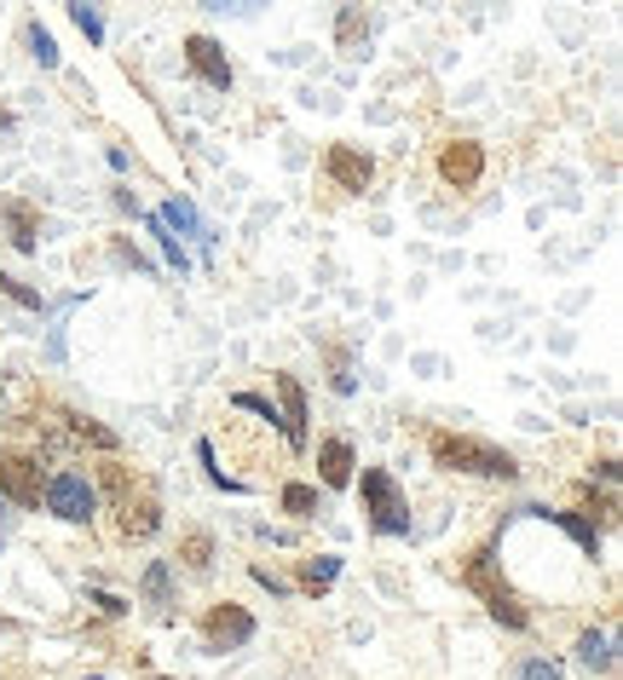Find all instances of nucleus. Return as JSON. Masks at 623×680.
I'll list each match as a JSON object with an SVG mask.
<instances>
[{"instance_id": "obj_1", "label": "nucleus", "mask_w": 623, "mask_h": 680, "mask_svg": "<svg viewBox=\"0 0 623 680\" xmlns=\"http://www.w3.org/2000/svg\"><path fill=\"white\" fill-rule=\"evenodd\" d=\"M433 462L451 467V473H479V478H514V456L486 445V438H468V433H433Z\"/></svg>"}, {"instance_id": "obj_2", "label": "nucleus", "mask_w": 623, "mask_h": 680, "mask_svg": "<svg viewBox=\"0 0 623 680\" xmlns=\"http://www.w3.org/2000/svg\"><path fill=\"white\" fill-rule=\"evenodd\" d=\"M462 583H468L479 599H486L496 623H508V629H526V623H531V611L519 606V594H514L508 583H496V559H491V548H479L468 566H462Z\"/></svg>"}, {"instance_id": "obj_3", "label": "nucleus", "mask_w": 623, "mask_h": 680, "mask_svg": "<svg viewBox=\"0 0 623 680\" xmlns=\"http://www.w3.org/2000/svg\"><path fill=\"white\" fill-rule=\"evenodd\" d=\"M364 502H370V531L375 536H405L410 531V508H405V496H398L393 473H381V467L364 473Z\"/></svg>"}, {"instance_id": "obj_4", "label": "nucleus", "mask_w": 623, "mask_h": 680, "mask_svg": "<svg viewBox=\"0 0 623 680\" xmlns=\"http://www.w3.org/2000/svg\"><path fill=\"white\" fill-rule=\"evenodd\" d=\"M41 496H47V513L70 519V525L93 519V508H98V490L87 485V473H52L41 485Z\"/></svg>"}, {"instance_id": "obj_5", "label": "nucleus", "mask_w": 623, "mask_h": 680, "mask_svg": "<svg viewBox=\"0 0 623 680\" xmlns=\"http://www.w3.org/2000/svg\"><path fill=\"white\" fill-rule=\"evenodd\" d=\"M0 496L17 508H41V462L24 450H0Z\"/></svg>"}, {"instance_id": "obj_6", "label": "nucleus", "mask_w": 623, "mask_h": 680, "mask_svg": "<svg viewBox=\"0 0 623 680\" xmlns=\"http://www.w3.org/2000/svg\"><path fill=\"white\" fill-rule=\"evenodd\" d=\"M203 640H208V652H237V646H249V640H254V617L226 599V606H214L203 617Z\"/></svg>"}, {"instance_id": "obj_7", "label": "nucleus", "mask_w": 623, "mask_h": 680, "mask_svg": "<svg viewBox=\"0 0 623 680\" xmlns=\"http://www.w3.org/2000/svg\"><path fill=\"white\" fill-rule=\"evenodd\" d=\"M439 173H445V185L468 191V185H479V173H486V150H479L474 138H456V145L439 150Z\"/></svg>"}, {"instance_id": "obj_8", "label": "nucleus", "mask_w": 623, "mask_h": 680, "mask_svg": "<svg viewBox=\"0 0 623 680\" xmlns=\"http://www.w3.org/2000/svg\"><path fill=\"white\" fill-rule=\"evenodd\" d=\"M185 58H191V70L203 75V82L214 87V93H231V64H226V52H219V41H208V35H191L185 41Z\"/></svg>"}, {"instance_id": "obj_9", "label": "nucleus", "mask_w": 623, "mask_h": 680, "mask_svg": "<svg viewBox=\"0 0 623 680\" xmlns=\"http://www.w3.org/2000/svg\"><path fill=\"white\" fill-rule=\"evenodd\" d=\"M324 168H330V179L340 191H370V179H375V162L364 150H352V145H330Z\"/></svg>"}, {"instance_id": "obj_10", "label": "nucleus", "mask_w": 623, "mask_h": 680, "mask_svg": "<svg viewBox=\"0 0 623 680\" xmlns=\"http://www.w3.org/2000/svg\"><path fill=\"white\" fill-rule=\"evenodd\" d=\"M526 513H537V519H549V525H560V531H566V536H577V548L583 554H600V525H595V519H583V513H566V508H526Z\"/></svg>"}, {"instance_id": "obj_11", "label": "nucleus", "mask_w": 623, "mask_h": 680, "mask_svg": "<svg viewBox=\"0 0 623 680\" xmlns=\"http://www.w3.org/2000/svg\"><path fill=\"white\" fill-rule=\"evenodd\" d=\"M277 392H284V433L295 450H307V392H300L295 375H277Z\"/></svg>"}, {"instance_id": "obj_12", "label": "nucleus", "mask_w": 623, "mask_h": 680, "mask_svg": "<svg viewBox=\"0 0 623 680\" xmlns=\"http://www.w3.org/2000/svg\"><path fill=\"white\" fill-rule=\"evenodd\" d=\"M318 467H324V485H330V490H347V485H352V445H347V438H324Z\"/></svg>"}, {"instance_id": "obj_13", "label": "nucleus", "mask_w": 623, "mask_h": 680, "mask_svg": "<svg viewBox=\"0 0 623 680\" xmlns=\"http://www.w3.org/2000/svg\"><path fill=\"white\" fill-rule=\"evenodd\" d=\"M156 525H163V508H156L151 496H139V502L128 496V502H122V536H128V543H145V536H156Z\"/></svg>"}, {"instance_id": "obj_14", "label": "nucleus", "mask_w": 623, "mask_h": 680, "mask_svg": "<svg viewBox=\"0 0 623 680\" xmlns=\"http://www.w3.org/2000/svg\"><path fill=\"white\" fill-rule=\"evenodd\" d=\"M0 219H7V231H12V248H35V208L29 203H17V196H7L0 203Z\"/></svg>"}, {"instance_id": "obj_15", "label": "nucleus", "mask_w": 623, "mask_h": 680, "mask_svg": "<svg viewBox=\"0 0 623 680\" xmlns=\"http://www.w3.org/2000/svg\"><path fill=\"white\" fill-rule=\"evenodd\" d=\"M145 606L151 611L173 606V566H168V559H151V566H145Z\"/></svg>"}, {"instance_id": "obj_16", "label": "nucleus", "mask_w": 623, "mask_h": 680, "mask_svg": "<svg viewBox=\"0 0 623 680\" xmlns=\"http://www.w3.org/2000/svg\"><path fill=\"white\" fill-rule=\"evenodd\" d=\"M335 576H340V559H335V554H318V559H307V566H300V588H307V594H324Z\"/></svg>"}, {"instance_id": "obj_17", "label": "nucleus", "mask_w": 623, "mask_h": 680, "mask_svg": "<svg viewBox=\"0 0 623 680\" xmlns=\"http://www.w3.org/2000/svg\"><path fill=\"white\" fill-rule=\"evenodd\" d=\"M577 657H583V664H589V669H612V634H583L577 640Z\"/></svg>"}, {"instance_id": "obj_18", "label": "nucleus", "mask_w": 623, "mask_h": 680, "mask_svg": "<svg viewBox=\"0 0 623 680\" xmlns=\"http://www.w3.org/2000/svg\"><path fill=\"white\" fill-rule=\"evenodd\" d=\"M156 219H163V226H179V231H191V236H208V226H203V219H196V208H191V203H179V196H173V203H168L163 214H156Z\"/></svg>"}, {"instance_id": "obj_19", "label": "nucleus", "mask_w": 623, "mask_h": 680, "mask_svg": "<svg viewBox=\"0 0 623 680\" xmlns=\"http://www.w3.org/2000/svg\"><path fill=\"white\" fill-rule=\"evenodd\" d=\"M70 427H75V438H93V445H98V450H110V456H116V450H122V438H116L110 427H98V422H87V415H70Z\"/></svg>"}, {"instance_id": "obj_20", "label": "nucleus", "mask_w": 623, "mask_h": 680, "mask_svg": "<svg viewBox=\"0 0 623 680\" xmlns=\"http://www.w3.org/2000/svg\"><path fill=\"white\" fill-rule=\"evenodd\" d=\"M185 566H191V571H208V566H214V536H208V531H191V536H185Z\"/></svg>"}, {"instance_id": "obj_21", "label": "nucleus", "mask_w": 623, "mask_h": 680, "mask_svg": "<svg viewBox=\"0 0 623 680\" xmlns=\"http://www.w3.org/2000/svg\"><path fill=\"white\" fill-rule=\"evenodd\" d=\"M151 236H156V243H163V254H168V266H173V271H185V266H191V259H185V248L173 243V236H168V226H163V219H156V214H151Z\"/></svg>"}, {"instance_id": "obj_22", "label": "nucleus", "mask_w": 623, "mask_h": 680, "mask_svg": "<svg viewBox=\"0 0 623 680\" xmlns=\"http://www.w3.org/2000/svg\"><path fill=\"white\" fill-rule=\"evenodd\" d=\"M284 508L307 519V513L318 508V490H312V485H284Z\"/></svg>"}, {"instance_id": "obj_23", "label": "nucleus", "mask_w": 623, "mask_h": 680, "mask_svg": "<svg viewBox=\"0 0 623 680\" xmlns=\"http://www.w3.org/2000/svg\"><path fill=\"white\" fill-rule=\"evenodd\" d=\"M29 47H35V58H41V70H52L58 64V41L41 29V24H29Z\"/></svg>"}, {"instance_id": "obj_24", "label": "nucleus", "mask_w": 623, "mask_h": 680, "mask_svg": "<svg viewBox=\"0 0 623 680\" xmlns=\"http://www.w3.org/2000/svg\"><path fill=\"white\" fill-rule=\"evenodd\" d=\"M0 289H7V294L17 300V306H29V312H47V300H41V294H35L29 283H17V277H0Z\"/></svg>"}, {"instance_id": "obj_25", "label": "nucleus", "mask_w": 623, "mask_h": 680, "mask_svg": "<svg viewBox=\"0 0 623 680\" xmlns=\"http://www.w3.org/2000/svg\"><path fill=\"white\" fill-rule=\"evenodd\" d=\"M70 17H75V29H82L87 41H105V17H98L93 7H70Z\"/></svg>"}, {"instance_id": "obj_26", "label": "nucleus", "mask_w": 623, "mask_h": 680, "mask_svg": "<svg viewBox=\"0 0 623 680\" xmlns=\"http://www.w3.org/2000/svg\"><path fill=\"white\" fill-rule=\"evenodd\" d=\"M514 680H560V664H549V657H526V664L514 669Z\"/></svg>"}, {"instance_id": "obj_27", "label": "nucleus", "mask_w": 623, "mask_h": 680, "mask_svg": "<svg viewBox=\"0 0 623 680\" xmlns=\"http://www.w3.org/2000/svg\"><path fill=\"white\" fill-rule=\"evenodd\" d=\"M237 410H249V415H260V422H277V410H272V398H260V392H237L231 398Z\"/></svg>"}, {"instance_id": "obj_28", "label": "nucleus", "mask_w": 623, "mask_h": 680, "mask_svg": "<svg viewBox=\"0 0 623 680\" xmlns=\"http://www.w3.org/2000/svg\"><path fill=\"white\" fill-rule=\"evenodd\" d=\"M105 490L128 502V467H122V462H110V467H105Z\"/></svg>"}, {"instance_id": "obj_29", "label": "nucleus", "mask_w": 623, "mask_h": 680, "mask_svg": "<svg viewBox=\"0 0 623 680\" xmlns=\"http://www.w3.org/2000/svg\"><path fill=\"white\" fill-rule=\"evenodd\" d=\"M254 583H260V588H272V594H289V583H284V576H272L266 566H254Z\"/></svg>"}, {"instance_id": "obj_30", "label": "nucleus", "mask_w": 623, "mask_h": 680, "mask_svg": "<svg viewBox=\"0 0 623 680\" xmlns=\"http://www.w3.org/2000/svg\"><path fill=\"white\" fill-rule=\"evenodd\" d=\"M93 606L105 611V617H122V611H128V599H116V594H93Z\"/></svg>"}, {"instance_id": "obj_31", "label": "nucleus", "mask_w": 623, "mask_h": 680, "mask_svg": "<svg viewBox=\"0 0 623 680\" xmlns=\"http://www.w3.org/2000/svg\"><path fill=\"white\" fill-rule=\"evenodd\" d=\"M358 29H364V17H358V12H340V41H358Z\"/></svg>"}, {"instance_id": "obj_32", "label": "nucleus", "mask_w": 623, "mask_h": 680, "mask_svg": "<svg viewBox=\"0 0 623 680\" xmlns=\"http://www.w3.org/2000/svg\"><path fill=\"white\" fill-rule=\"evenodd\" d=\"M7 127H12V116H7V110H0V133H7Z\"/></svg>"}, {"instance_id": "obj_33", "label": "nucleus", "mask_w": 623, "mask_h": 680, "mask_svg": "<svg viewBox=\"0 0 623 680\" xmlns=\"http://www.w3.org/2000/svg\"><path fill=\"white\" fill-rule=\"evenodd\" d=\"M156 680H163V675H156Z\"/></svg>"}]
</instances>
